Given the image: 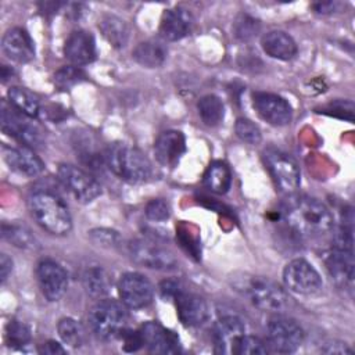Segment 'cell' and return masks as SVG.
I'll use <instances>...</instances> for the list:
<instances>
[{
  "label": "cell",
  "instance_id": "obj_1",
  "mask_svg": "<svg viewBox=\"0 0 355 355\" xmlns=\"http://www.w3.org/2000/svg\"><path fill=\"white\" fill-rule=\"evenodd\" d=\"M287 225L298 234L308 237L323 236L333 227V215L319 200L297 196L287 201L283 209Z\"/></svg>",
  "mask_w": 355,
  "mask_h": 355
},
{
  "label": "cell",
  "instance_id": "obj_2",
  "mask_svg": "<svg viewBox=\"0 0 355 355\" xmlns=\"http://www.w3.org/2000/svg\"><path fill=\"white\" fill-rule=\"evenodd\" d=\"M29 209L35 220L51 234H67L72 227V218L67 204L53 191L36 190L31 194Z\"/></svg>",
  "mask_w": 355,
  "mask_h": 355
},
{
  "label": "cell",
  "instance_id": "obj_3",
  "mask_svg": "<svg viewBox=\"0 0 355 355\" xmlns=\"http://www.w3.org/2000/svg\"><path fill=\"white\" fill-rule=\"evenodd\" d=\"M110 171L129 183H141L151 176V162L136 147L125 143L111 144L104 154Z\"/></svg>",
  "mask_w": 355,
  "mask_h": 355
},
{
  "label": "cell",
  "instance_id": "obj_4",
  "mask_svg": "<svg viewBox=\"0 0 355 355\" xmlns=\"http://www.w3.org/2000/svg\"><path fill=\"white\" fill-rule=\"evenodd\" d=\"M234 286L251 301L252 305L262 311L282 312L288 305L287 294L277 283L268 277L245 275L237 277Z\"/></svg>",
  "mask_w": 355,
  "mask_h": 355
},
{
  "label": "cell",
  "instance_id": "obj_5",
  "mask_svg": "<svg viewBox=\"0 0 355 355\" xmlns=\"http://www.w3.org/2000/svg\"><path fill=\"white\" fill-rule=\"evenodd\" d=\"M128 315L122 304L114 300H98L89 312V326L93 334L103 341H110L122 333Z\"/></svg>",
  "mask_w": 355,
  "mask_h": 355
},
{
  "label": "cell",
  "instance_id": "obj_6",
  "mask_svg": "<svg viewBox=\"0 0 355 355\" xmlns=\"http://www.w3.org/2000/svg\"><path fill=\"white\" fill-rule=\"evenodd\" d=\"M263 161L280 191L286 194L297 191L301 180L300 169L297 162L288 154L277 148H266L263 151Z\"/></svg>",
  "mask_w": 355,
  "mask_h": 355
},
{
  "label": "cell",
  "instance_id": "obj_7",
  "mask_svg": "<svg viewBox=\"0 0 355 355\" xmlns=\"http://www.w3.org/2000/svg\"><path fill=\"white\" fill-rule=\"evenodd\" d=\"M31 118L15 110L11 104L7 105L6 101L1 103V129L6 135L18 140L22 146L36 148L42 146V132L36 125H33Z\"/></svg>",
  "mask_w": 355,
  "mask_h": 355
},
{
  "label": "cell",
  "instance_id": "obj_8",
  "mask_svg": "<svg viewBox=\"0 0 355 355\" xmlns=\"http://www.w3.org/2000/svg\"><path fill=\"white\" fill-rule=\"evenodd\" d=\"M268 344L279 354H291L298 349L304 341L301 326L291 318L275 316L268 322L266 327Z\"/></svg>",
  "mask_w": 355,
  "mask_h": 355
},
{
  "label": "cell",
  "instance_id": "obj_9",
  "mask_svg": "<svg viewBox=\"0 0 355 355\" xmlns=\"http://www.w3.org/2000/svg\"><path fill=\"white\" fill-rule=\"evenodd\" d=\"M58 179L61 184L73 196V198L79 202L87 204L96 200L101 194L100 183L83 169L69 165L61 164L57 171Z\"/></svg>",
  "mask_w": 355,
  "mask_h": 355
},
{
  "label": "cell",
  "instance_id": "obj_10",
  "mask_svg": "<svg viewBox=\"0 0 355 355\" xmlns=\"http://www.w3.org/2000/svg\"><path fill=\"white\" fill-rule=\"evenodd\" d=\"M129 254L132 259L148 269L173 270L178 268L175 255L165 247L150 240H133L129 244Z\"/></svg>",
  "mask_w": 355,
  "mask_h": 355
},
{
  "label": "cell",
  "instance_id": "obj_11",
  "mask_svg": "<svg viewBox=\"0 0 355 355\" xmlns=\"http://www.w3.org/2000/svg\"><path fill=\"white\" fill-rule=\"evenodd\" d=\"M283 280L291 291L304 295L315 294L323 286L319 272L304 258H295L286 265Z\"/></svg>",
  "mask_w": 355,
  "mask_h": 355
},
{
  "label": "cell",
  "instance_id": "obj_12",
  "mask_svg": "<svg viewBox=\"0 0 355 355\" xmlns=\"http://www.w3.org/2000/svg\"><path fill=\"white\" fill-rule=\"evenodd\" d=\"M118 294L122 304L132 309L147 306L154 297L150 280L137 272H126L118 282Z\"/></svg>",
  "mask_w": 355,
  "mask_h": 355
},
{
  "label": "cell",
  "instance_id": "obj_13",
  "mask_svg": "<svg viewBox=\"0 0 355 355\" xmlns=\"http://www.w3.org/2000/svg\"><path fill=\"white\" fill-rule=\"evenodd\" d=\"M252 105L258 115L273 126H284L293 118V108L288 101L275 93H254Z\"/></svg>",
  "mask_w": 355,
  "mask_h": 355
},
{
  "label": "cell",
  "instance_id": "obj_14",
  "mask_svg": "<svg viewBox=\"0 0 355 355\" xmlns=\"http://www.w3.org/2000/svg\"><path fill=\"white\" fill-rule=\"evenodd\" d=\"M36 276L42 294L49 301H58L68 288L67 270L53 259H42L36 268Z\"/></svg>",
  "mask_w": 355,
  "mask_h": 355
},
{
  "label": "cell",
  "instance_id": "obj_15",
  "mask_svg": "<svg viewBox=\"0 0 355 355\" xmlns=\"http://www.w3.org/2000/svg\"><path fill=\"white\" fill-rule=\"evenodd\" d=\"M178 316L186 326H200L208 319V305L205 300L184 288L173 298Z\"/></svg>",
  "mask_w": 355,
  "mask_h": 355
},
{
  "label": "cell",
  "instance_id": "obj_16",
  "mask_svg": "<svg viewBox=\"0 0 355 355\" xmlns=\"http://www.w3.org/2000/svg\"><path fill=\"white\" fill-rule=\"evenodd\" d=\"M245 334L244 322L233 315L220 318L212 329V340L215 351L219 354H232L237 340Z\"/></svg>",
  "mask_w": 355,
  "mask_h": 355
},
{
  "label": "cell",
  "instance_id": "obj_17",
  "mask_svg": "<svg viewBox=\"0 0 355 355\" xmlns=\"http://www.w3.org/2000/svg\"><path fill=\"white\" fill-rule=\"evenodd\" d=\"M3 157L7 165L17 173L33 178L43 172V161L33 153L31 147H3Z\"/></svg>",
  "mask_w": 355,
  "mask_h": 355
},
{
  "label": "cell",
  "instance_id": "obj_18",
  "mask_svg": "<svg viewBox=\"0 0 355 355\" xmlns=\"http://www.w3.org/2000/svg\"><path fill=\"white\" fill-rule=\"evenodd\" d=\"M144 347L154 354H175L179 351L178 337L157 322H147L140 327Z\"/></svg>",
  "mask_w": 355,
  "mask_h": 355
},
{
  "label": "cell",
  "instance_id": "obj_19",
  "mask_svg": "<svg viewBox=\"0 0 355 355\" xmlns=\"http://www.w3.org/2000/svg\"><path fill=\"white\" fill-rule=\"evenodd\" d=\"M3 53L15 62L25 64L33 60L35 46L29 33L22 28L8 29L1 40Z\"/></svg>",
  "mask_w": 355,
  "mask_h": 355
},
{
  "label": "cell",
  "instance_id": "obj_20",
  "mask_svg": "<svg viewBox=\"0 0 355 355\" xmlns=\"http://www.w3.org/2000/svg\"><path fill=\"white\" fill-rule=\"evenodd\" d=\"M193 24V15L187 10L182 7L169 8L165 10L161 17L159 33L165 40L176 42L191 32Z\"/></svg>",
  "mask_w": 355,
  "mask_h": 355
},
{
  "label": "cell",
  "instance_id": "obj_21",
  "mask_svg": "<svg viewBox=\"0 0 355 355\" xmlns=\"http://www.w3.org/2000/svg\"><path fill=\"white\" fill-rule=\"evenodd\" d=\"M186 151V140L179 130L162 132L154 143L157 161L164 166H175Z\"/></svg>",
  "mask_w": 355,
  "mask_h": 355
},
{
  "label": "cell",
  "instance_id": "obj_22",
  "mask_svg": "<svg viewBox=\"0 0 355 355\" xmlns=\"http://www.w3.org/2000/svg\"><path fill=\"white\" fill-rule=\"evenodd\" d=\"M65 57L75 65H87L96 58V42L90 32L73 31L64 46Z\"/></svg>",
  "mask_w": 355,
  "mask_h": 355
},
{
  "label": "cell",
  "instance_id": "obj_23",
  "mask_svg": "<svg viewBox=\"0 0 355 355\" xmlns=\"http://www.w3.org/2000/svg\"><path fill=\"white\" fill-rule=\"evenodd\" d=\"M354 250H343L333 247L326 257V268L334 280L343 286L354 282Z\"/></svg>",
  "mask_w": 355,
  "mask_h": 355
},
{
  "label": "cell",
  "instance_id": "obj_24",
  "mask_svg": "<svg viewBox=\"0 0 355 355\" xmlns=\"http://www.w3.org/2000/svg\"><path fill=\"white\" fill-rule=\"evenodd\" d=\"M262 50L272 58L288 61L297 54L294 39L282 31H270L261 39Z\"/></svg>",
  "mask_w": 355,
  "mask_h": 355
},
{
  "label": "cell",
  "instance_id": "obj_25",
  "mask_svg": "<svg viewBox=\"0 0 355 355\" xmlns=\"http://www.w3.org/2000/svg\"><path fill=\"white\" fill-rule=\"evenodd\" d=\"M133 58L137 64L146 68L161 67L168 55V49L158 39H148L139 43L133 50Z\"/></svg>",
  "mask_w": 355,
  "mask_h": 355
},
{
  "label": "cell",
  "instance_id": "obj_26",
  "mask_svg": "<svg viewBox=\"0 0 355 355\" xmlns=\"http://www.w3.org/2000/svg\"><path fill=\"white\" fill-rule=\"evenodd\" d=\"M85 291L94 300H103L107 297L112 287L111 275L101 266L87 268L82 276Z\"/></svg>",
  "mask_w": 355,
  "mask_h": 355
},
{
  "label": "cell",
  "instance_id": "obj_27",
  "mask_svg": "<svg viewBox=\"0 0 355 355\" xmlns=\"http://www.w3.org/2000/svg\"><path fill=\"white\" fill-rule=\"evenodd\" d=\"M98 28L103 36L116 49L125 47L129 39V28L123 19L115 15H104L100 22Z\"/></svg>",
  "mask_w": 355,
  "mask_h": 355
},
{
  "label": "cell",
  "instance_id": "obj_28",
  "mask_svg": "<svg viewBox=\"0 0 355 355\" xmlns=\"http://www.w3.org/2000/svg\"><path fill=\"white\" fill-rule=\"evenodd\" d=\"M204 184L216 194H225L232 186V173L222 161H214L205 171Z\"/></svg>",
  "mask_w": 355,
  "mask_h": 355
},
{
  "label": "cell",
  "instance_id": "obj_29",
  "mask_svg": "<svg viewBox=\"0 0 355 355\" xmlns=\"http://www.w3.org/2000/svg\"><path fill=\"white\" fill-rule=\"evenodd\" d=\"M7 96H8L10 104L15 110L22 112L24 115H26L29 118H36L39 115V112H40L39 100L28 89L12 86V87H10Z\"/></svg>",
  "mask_w": 355,
  "mask_h": 355
},
{
  "label": "cell",
  "instance_id": "obj_30",
  "mask_svg": "<svg viewBox=\"0 0 355 355\" xmlns=\"http://www.w3.org/2000/svg\"><path fill=\"white\" fill-rule=\"evenodd\" d=\"M201 121L208 126H215L223 119L225 108L222 100L215 94L202 96L197 103Z\"/></svg>",
  "mask_w": 355,
  "mask_h": 355
},
{
  "label": "cell",
  "instance_id": "obj_31",
  "mask_svg": "<svg viewBox=\"0 0 355 355\" xmlns=\"http://www.w3.org/2000/svg\"><path fill=\"white\" fill-rule=\"evenodd\" d=\"M58 336L71 347H80L85 341V330L82 324L72 318H62L57 324Z\"/></svg>",
  "mask_w": 355,
  "mask_h": 355
},
{
  "label": "cell",
  "instance_id": "obj_32",
  "mask_svg": "<svg viewBox=\"0 0 355 355\" xmlns=\"http://www.w3.org/2000/svg\"><path fill=\"white\" fill-rule=\"evenodd\" d=\"M3 237L19 248H33L36 245L35 237L31 234V232L21 226V225H7L3 223L1 226Z\"/></svg>",
  "mask_w": 355,
  "mask_h": 355
},
{
  "label": "cell",
  "instance_id": "obj_33",
  "mask_svg": "<svg viewBox=\"0 0 355 355\" xmlns=\"http://www.w3.org/2000/svg\"><path fill=\"white\" fill-rule=\"evenodd\" d=\"M85 79V72L75 65H65L54 73V85L61 90H68Z\"/></svg>",
  "mask_w": 355,
  "mask_h": 355
},
{
  "label": "cell",
  "instance_id": "obj_34",
  "mask_svg": "<svg viewBox=\"0 0 355 355\" xmlns=\"http://www.w3.org/2000/svg\"><path fill=\"white\" fill-rule=\"evenodd\" d=\"M6 338L10 347L22 348L31 341V331L26 324L12 319L6 327Z\"/></svg>",
  "mask_w": 355,
  "mask_h": 355
},
{
  "label": "cell",
  "instance_id": "obj_35",
  "mask_svg": "<svg viewBox=\"0 0 355 355\" xmlns=\"http://www.w3.org/2000/svg\"><path fill=\"white\" fill-rule=\"evenodd\" d=\"M268 352L266 345L255 336L243 334L234 344L232 354L240 355H265Z\"/></svg>",
  "mask_w": 355,
  "mask_h": 355
},
{
  "label": "cell",
  "instance_id": "obj_36",
  "mask_svg": "<svg viewBox=\"0 0 355 355\" xmlns=\"http://www.w3.org/2000/svg\"><path fill=\"white\" fill-rule=\"evenodd\" d=\"M259 31V24L255 18L247 15V14H241L236 22H234V26H233V32H234V36L241 40V42H247L250 39H252L257 32Z\"/></svg>",
  "mask_w": 355,
  "mask_h": 355
},
{
  "label": "cell",
  "instance_id": "obj_37",
  "mask_svg": "<svg viewBox=\"0 0 355 355\" xmlns=\"http://www.w3.org/2000/svg\"><path fill=\"white\" fill-rule=\"evenodd\" d=\"M234 130H236V135L248 144H258L262 139L259 128L251 119H247V118H239L236 121Z\"/></svg>",
  "mask_w": 355,
  "mask_h": 355
},
{
  "label": "cell",
  "instance_id": "obj_38",
  "mask_svg": "<svg viewBox=\"0 0 355 355\" xmlns=\"http://www.w3.org/2000/svg\"><path fill=\"white\" fill-rule=\"evenodd\" d=\"M144 214L153 222H162V220H166L169 218L171 208H169V205L165 200L154 198V200H150L146 204Z\"/></svg>",
  "mask_w": 355,
  "mask_h": 355
},
{
  "label": "cell",
  "instance_id": "obj_39",
  "mask_svg": "<svg viewBox=\"0 0 355 355\" xmlns=\"http://www.w3.org/2000/svg\"><path fill=\"white\" fill-rule=\"evenodd\" d=\"M90 239L97 245L114 247L119 243V234L111 229H94L90 232Z\"/></svg>",
  "mask_w": 355,
  "mask_h": 355
},
{
  "label": "cell",
  "instance_id": "obj_40",
  "mask_svg": "<svg viewBox=\"0 0 355 355\" xmlns=\"http://www.w3.org/2000/svg\"><path fill=\"white\" fill-rule=\"evenodd\" d=\"M119 337L122 338V348L126 352H135L144 345L140 330L123 329L122 333L119 334Z\"/></svg>",
  "mask_w": 355,
  "mask_h": 355
},
{
  "label": "cell",
  "instance_id": "obj_41",
  "mask_svg": "<svg viewBox=\"0 0 355 355\" xmlns=\"http://www.w3.org/2000/svg\"><path fill=\"white\" fill-rule=\"evenodd\" d=\"M183 288H184V287L182 286V283L178 282V280H173V279L164 280V282H161V284H159V293H161V295H162L165 300H173V298L178 295V293H179L180 290H183Z\"/></svg>",
  "mask_w": 355,
  "mask_h": 355
},
{
  "label": "cell",
  "instance_id": "obj_42",
  "mask_svg": "<svg viewBox=\"0 0 355 355\" xmlns=\"http://www.w3.org/2000/svg\"><path fill=\"white\" fill-rule=\"evenodd\" d=\"M323 352L326 354H338V355H343V354H352V349L349 347H347L345 343H327L323 348H322Z\"/></svg>",
  "mask_w": 355,
  "mask_h": 355
},
{
  "label": "cell",
  "instance_id": "obj_43",
  "mask_svg": "<svg viewBox=\"0 0 355 355\" xmlns=\"http://www.w3.org/2000/svg\"><path fill=\"white\" fill-rule=\"evenodd\" d=\"M11 270H12V261L6 254H1L0 255V275H1L3 283L8 279Z\"/></svg>",
  "mask_w": 355,
  "mask_h": 355
},
{
  "label": "cell",
  "instance_id": "obj_44",
  "mask_svg": "<svg viewBox=\"0 0 355 355\" xmlns=\"http://www.w3.org/2000/svg\"><path fill=\"white\" fill-rule=\"evenodd\" d=\"M40 354H47V355H57V354H65V349L61 347V344L55 341H47L43 344L39 349Z\"/></svg>",
  "mask_w": 355,
  "mask_h": 355
}]
</instances>
